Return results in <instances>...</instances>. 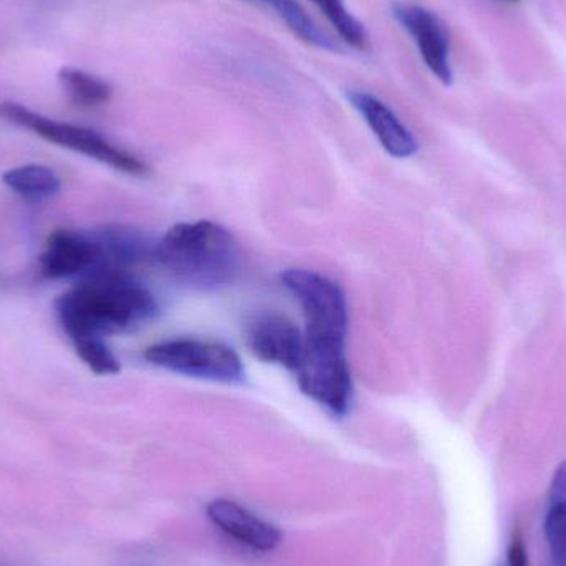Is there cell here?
Here are the masks:
<instances>
[{"instance_id":"obj_1","label":"cell","mask_w":566,"mask_h":566,"mask_svg":"<svg viewBox=\"0 0 566 566\" xmlns=\"http://www.w3.org/2000/svg\"><path fill=\"white\" fill-rule=\"evenodd\" d=\"M158 310L155 295L129 274L85 279L55 302L56 318L72 342L135 332Z\"/></svg>"},{"instance_id":"obj_2","label":"cell","mask_w":566,"mask_h":566,"mask_svg":"<svg viewBox=\"0 0 566 566\" xmlns=\"http://www.w3.org/2000/svg\"><path fill=\"white\" fill-rule=\"evenodd\" d=\"M155 258L176 282L198 292L226 289L241 269L234 235L212 221L176 224L156 242Z\"/></svg>"},{"instance_id":"obj_3","label":"cell","mask_w":566,"mask_h":566,"mask_svg":"<svg viewBox=\"0 0 566 566\" xmlns=\"http://www.w3.org/2000/svg\"><path fill=\"white\" fill-rule=\"evenodd\" d=\"M0 118L10 123V125L17 126V128L33 133V135L53 143V145L88 156V158L103 163V165L109 166L116 171L132 176L148 175V168L142 159L136 158L126 149L113 145L95 129L49 118V116L33 112L29 106L15 102L0 103Z\"/></svg>"},{"instance_id":"obj_4","label":"cell","mask_w":566,"mask_h":566,"mask_svg":"<svg viewBox=\"0 0 566 566\" xmlns=\"http://www.w3.org/2000/svg\"><path fill=\"white\" fill-rule=\"evenodd\" d=\"M146 361L166 371L222 385L245 382V368L234 348L201 338H172L156 343L145 352Z\"/></svg>"},{"instance_id":"obj_5","label":"cell","mask_w":566,"mask_h":566,"mask_svg":"<svg viewBox=\"0 0 566 566\" xmlns=\"http://www.w3.org/2000/svg\"><path fill=\"white\" fill-rule=\"evenodd\" d=\"M40 272L52 281H85L103 274V255L92 232L56 229L40 255Z\"/></svg>"},{"instance_id":"obj_6","label":"cell","mask_w":566,"mask_h":566,"mask_svg":"<svg viewBox=\"0 0 566 566\" xmlns=\"http://www.w3.org/2000/svg\"><path fill=\"white\" fill-rule=\"evenodd\" d=\"M392 15L418 46L419 55L429 72L442 85H452L454 70L451 62V36L441 17L418 3L406 2L395 3Z\"/></svg>"},{"instance_id":"obj_7","label":"cell","mask_w":566,"mask_h":566,"mask_svg":"<svg viewBox=\"0 0 566 566\" xmlns=\"http://www.w3.org/2000/svg\"><path fill=\"white\" fill-rule=\"evenodd\" d=\"M245 343L255 358L282 366L293 375L302 361L303 333L281 313L255 315L245 326Z\"/></svg>"},{"instance_id":"obj_8","label":"cell","mask_w":566,"mask_h":566,"mask_svg":"<svg viewBox=\"0 0 566 566\" xmlns=\"http://www.w3.org/2000/svg\"><path fill=\"white\" fill-rule=\"evenodd\" d=\"M346 96L388 155H391L392 158L405 159L411 158L418 153V139L392 112L391 106L386 105L378 96L368 92H359V90H352Z\"/></svg>"},{"instance_id":"obj_9","label":"cell","mask_w":566,"mask_h":566,"mask_svg":"<svg viewBox=\"0 0 566 566\" xmlns=\"http://www.w3.org/2000/svg\"><path fill=\"white\" fill-rule=\"evenodd\" d=\"M208 517L219 531L252 551L272 552L281 544L279 527L229 499L212 501L208 505Z\"/></svg>"},{"instance_id":"obj_10","label":"cell","mask_w":566,"mask_h":566,"mask_svg":"<svg viewBox=\"0 0 566 566\" xmlns=\"http://www.w3.org/2000/svg\"><path fill=\"white\" fill-rule=\"evenodd\" d=\"M249 2L258 3V6L271 10L275 17H279L285 23L286 29L293 35L298 36L306 45L315 46V49L323 50V52H342V43L333 39V35H329L326 30H323L296 0H249Z\"/></svg>"},{"instance_id":"obj_11","label":"cell","mask_w":566,"mask_h":566,"mask_svg":"<svg viewBox=\"0 0 566 566\" xmlns=\"http://www.w3.org/2000/svg\"><path fill=\"white\" fill-rule=\"evenodd\" d=\"M2 182L10 191L27 201L40 202L52 199L62 189L55 171L42 165H25L3 172Z\"/></svg>"},{"instance_id":"obj_12","label":"cell","mask_w":566,"mask_h":566,"mask_svg":"<svg viewBox=\"0 0 566 566\" xmlns=\"http://www.w3.org/2000/svg\"><path fill=\"white\" fill-rule=\"evenodd\" d=\"M59 83L70 102L78 108H99L113 96L112 85L106 80L75 66H63L59 72Z\"/></svg>"},{"instance_id":"obj_13","label":"cell","mask_w":566,"mask_h":566,"mask_svg":"<svg viewBox=\"0 0 566 566\" xmlns=\"http://www.w3.org/2000/svg\"><path fill=\"white\" fill-rule=\"evenodd\" d=\"M310 2L315 3L316 9L328 20L343 43L359 52L368 49V30L353 15L345 0H310Z\"/></svg>"},{"instance_id":"obj_14","label":"cell","mask_w":566,"mask_h":566,"mask_svg":"<svg viewBox=\"0 0 566 566\" xmlns=\"http://www.w3.org/2000/svg\"><path fill=\"white\" fill-rule=\"evenodd\" d=\"M76 355L78 358L92 369L95 375H118L119 366L118 358L113 355L109 346L106 345L103 338H82L73 342Z\"/></svg>"},{"instance_id":"obj_15","label":"cell","mask_w":566,"mask_h":566,"mask_svg":"<svg viewBox=\"0 0 566 566\" xmlns=\"http://www.w3.org/2000/svg\"><path fill=\"white\" fill-rule=\"evenodd\" d=\"M545 537L551 548L552 564L566 566V499L548 505L545 517Z\"/></svg>"},{"instance_id":"obj_16","label":"cell","mask_w":566,"mask_h":566,"mask_svg":"<svg viewBox=\"0 0 566 566\" xmlns=\"http://www.w3.org/2000/svg\"><path fill=\"white\" fill-rule=\"evenodd\" d=\"M566 499V461L558 465L557 471L554 472V478L548 488V505L557 504V502L565 501Z\"/></svg>"},{"instance_id":"obj_17","label":"cell","mask_w":566,"mask_h":566,"mask_svg":"<svg viewBox=\"0 0 566 566\" xmlns=\"http://www.w3.org/2000/svg\"><path fill=\"white\" fill-rule=\"evenodd\" d=\"M501 566H528V554L521 535H515L505 555V562Z\"/></svg>"},{"instance_id":"obj_18","label":"cell","mask_w":566,"mask_h":566,"mask_svg":"<svg viewBox=\"0 0 566 566\" xmlns=\"http://www.w3.org/2000/svg\"><path fill=\"white\" fill-rule=\"evenodd\" d=\"M507 2H518V0H507Z\"/></svg>"}]
</instances>
